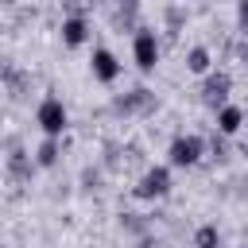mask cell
<instances>
[{
  "label": "cell",
  "mask_w": 248,
  "mask_h": 248,
  "mask_svg": "<svg viewBox=\"0 0 248 248\" xmlns=\"http://www.w3.org/2000/svg\"><path fill=\"white\" fill-rule=\"evenodd\" d=\"M205 147H209V143H205L198 132H182V136H174V140L167 143V167H178V170L198 167L202 155H205Z\"/></svg>",
  "instance_id": "1"
},
{
  "label": "cell",
  "mask_w": 248,
  "mask_h": 248,
  "mask_svg": "<svg viewBox=\"0 0 248 248\" xmlns=\"http://www.w3.org/2000/svg\"><path fill=\"white\" fill-rule=\"evenodd\" d=\"M35 124L43 128V136H50V140H62V132L70 128V112H66L62 97L46 93V97L35 105Z\"/></svg>",
  "instance_id": "2"
},
{
  "label": "cell",
  "mask_w": 248,
  "mask_h": 248,
  "mask_svg": "<svg viewBox=\"0 0 248 248\" xmlns=\"http://www.w3.org/2000/svg\"><path fill=\"white\" fill-rule=\"evenodd\" d=\"M170 186H174L170 167H167V163H159V167H147V170L140 174V182L132 186V194H136L140 202H155V198H167V194H170Z\"/></svg>",
  "instance_id": "3"
},
{
  "label": "cell",
  "mask_w": 248,
  "mask_h": 248,
  "mask_svg": "<svg viewBox=\"0 0 248 248\" xmlns=\"http://www.w3.org/2000/svg\"><path fill=\"white\" fill-rule=\"evenodd\" d=\"M132 58H136V66L143 74H151L159 66V31L155 27H147V23L136 27V35H132Z\"/></svg>",
  "instance_id": "4"
},
{
  "label": "cell",
  "mask_w": 248,
  "mask_h": 248,
  "mask_svg": "<svg viewBox=\"0 0 248 248\" xmlns=\"http://www.w3.org/2000/svg\"><path fill=\"white\" fill-rule=\"evenodd\" d=\"M202 105L205 108H213V112H221L225 105H229V93H232V78L225 74V70H213V74H205L202 78Z\"/></svg>",
  "instance_id": "5"
},
{
  "label": "cell",
  "mask_w": 248,
  "mask_h": 248,
  "mask_svg": "<svg viewBox=\"0 0 248 248\" xmlns=\"http://www.w3.org/2000/svg\"><path fill=\"white\" fill-rule=\"evenodd\" d=\"M155 93L147 89V85H136V89H128L124 97H116L112 101V112H120V116H147V112H155Z\"/></svg>",
  "instance_id": "6"
},
{
  "label": "cell",
  "mask_w": 248,
  "mask_h": 248,
  "mask_svg": "<svg viewBox=\"0 0 248 248\" xmlns=\"http://www.w3.org/2000/svg\"><path fill=\"white\" fill-rule=\"evenodd\" d=\"M4 170H8V178L19 186V182H31V174H35V163H31V155L23 151V143L16 140V136H8V155H4Z\"/></svg>",
  "instance_id": "7"
},
{
  "label": "cell",
  "mask_w": 248,
  "mask_h": 248,
  "mask_svg": "<svg viewBox=\"0 0 248 248\" xmlns=\"http://www.w3.org/2000/svg\"><path fill=\"white\" fill-rule=\"evenodd\" d=\"M89 74H93V81L112 85V81L120 78V62H116V54H112L108 46H93V54H89Z\"/></svg>",
  "instance_id": "8"
},
{
  "label": "cell",
  "mask_w": 248,
  "mask_h": 248,
  "mask_svg": "<svg viewBox=\"0 0 248 248\" xmlns=\"http://www.w3.org/2000/svg\"><path fill=\"white\" fill-rule=\"evenodd\" d=\"M58 31H62V46H70V50H74V46H81V43L89 39L85 12H70V16L62 19V27H58Z\"/></svg>",
  "instance_id": "9"
},
{
  "label": "cell",
  "mask_w": 248,
  "mask_h": 248,
  "mask_svg": "<svg viewBox=\"0 0 248 248\" xmlns=\"http://www.w3.org/2000/svg\"><path fill=\"white\" fill-rule=\"evenodd\" d=\"M186 70H190V74H202V78L213 74V50H209L205 43H194V46L186 50Z\"/></svg>",
  "instance_id": "10"
},
{
  "label": "cell",
  "mask_w": 248,
  "mask_h": 248,
  "mask_svg": "<svg viewBox=\"0 0 248 248\" xmlns=\"http://www.w3.org/2000/svg\"><path fill=\"white\" fill-rule=\"evenodd\" d=\"M240 128H244V108L229 101V105H225V108L217 112V132H221V136L229 140V136H236Z\"/></svg>",
  "instance_id": "11"
},
{
  "label": "cell",
  "mask_w": 248,
  "mask_h": 248,
  "mask_svg": "<svg viewBox=\"0 0 248 248\" xmlns=\"http://www.w3.org/2000/svg\"><path fill=\"white\" fill-rule=\"evenodd\" d=\"M0 78H4V85H8V97H23V89L31 85V78H27L16 62H4V66H0Z\"/></svg>",
  "instance_id": "12"
},
{
  "label": "cell",
  "mask_w": 248,
  "mask_h": 248,
  "mask_svg": "<svg viewBox=\"0 0 248 248\" xmlns=\"http://www.w3.org/2000/svg\"><path fill=\"white\" fill-rule=\"evenodd\" d=\"M58 159H62V143L50 140V136H43V143L35 147V167H54Z\"/></svg>",
  "instance_id": "13"
},
{
  "label": "cell",
  "mask_w": 248,
  "mask_h": 248,
  "mask_svg": "<svg viewBox=\"0 0 248 248\" xmlns=\"http://www.w3.org/2000/svg\"><path fill=\"white\" fill-rule=\"evenodd\" d=\"M116 221H120V229L132 232V236H147V232H151V221H147L143 213H120Z\"/></svg>",
  "instance_id": "14"
},
{
  "label": "cell",
  "mask_w": 248,
  "mask_h": 248,
  "mask_svg": "<svg viewBox=\"0 0 248 248\" xmlns=\"http://www.w3.org/2000/svg\"><path fill=\"white\" fill-rule=\"evenodd\" d=\"M194 248H221V229L217 225H198L194 229Z\"/></svg>",
  "instance_id": "15"
},
{
  "label": "cell",
  "mask_w": 248,
  "mask_h": 248,
  "mask_svg": "<svg viewBox=\"0 0 248 248\" xmlns=\"http://www.w3.org/2000/svg\"><path fill=\"white\" fill-rule=\"evenodd\" d=\"M209 155H213L217 163H229V143H225L221 132H213V140H209Z\"/></svg>",
  "instance_id": "16"
},
{
  "label": "cell",
  "mask_w": 248,
  "mask_h": 248,
  "mask_svg": "<svg viewBox=\"0 0 248 248\" xmlns=\"http://www.w3.org/2000/svg\"><path fill=\"white\" fill-rule=\"evenodd\" d=\"M182 19H186V12H182V8H174V4H170V8H167V31H170V35H174V31H178V27H182Z\"/></svg>",
  "instance_id": "17"
},
{
  "label": "cell",
  "mask_w": 248,
  "mask_h": 248,
  "mask_svg": "<svg viewBox=\"0 0 248 248\" xmlns=\"http://www.w3.org/2000/svg\"><path fill=\"white\" fill-rule=\"evenodd\" d=\"M120 163V143H105V167H116Z\"/></svg>",
  "instance_id": "18"
},
{
  "label": "cell",
  "mask_w": 248,
  "mask_h": 248,
  "mask_svg": "<svg viewBox=\"0 0 248 248\" xmlns=\"http://www.w3.org/2000/svg\"><path fill=\"white\" fill-rule=\"evenodd\" d=\"M81 186L85 190H97L101 186V170H81Z\"/></svg>",
  "instance_id": "19"
},
{
  "label": "cell",
  "mask_w": 248,
  "mask_h": 248,
  "mask_svg": "<svg viewBox=\"0 0 248 248\" xmlns=\"http://www.w3.org/2000/svg\"><path fill=\"white\" fill-rule=\"evenodd\" d=\"M236 27L248 35V0H240V4H236Z\"/></svg>",
  "instance_id": "20"
},
{
  "label": "cell",
  "mask_w": 248,
  "mask_h": 248,
  "mask_svg": "<svg viewBox=\"0 0 248 248\" xmlns=\"http://www.w3.org/2000/svg\"><path fill=\"white\" fill-rule=\"evenodd\" d=\"M136 248H155V240H151V232H147V236H140V240H136Z\"/></svg>",
  "instance_id": "21"
},
{
  "label": "cell",
  "mask_w": 248,
  "mask_h": 248,
  "mask_svg": "<svg viewBox=\"0 0 248 248\" xmlns=\"http://www.w3.org/2000/svg\"><path fill=\"white\" fill-rule=\"evenodd\" d=\"M240 62H244V70H248V43H244V50H240Z\"/></svg>",
  "instance_id": "22"
},
{
  "label": "cell",
  "mask_w": 248,
  "mask_h": 248,
  "mask_svg": "<svg viewBox=\"0 0 248 248\" xmlns=\"http://www.w3.org/2000/svg\"><path fill=\"white\" fill-rule=\"evenodd\" d=\"M244 155H248V143H244Z\"/></svg>",
  "instance_id": "23"
},
{
  "label": "cell",
  "mask_w": 248,
  "mask_h": 248,
  "mask_svg": "<svg viewBox=\"0 0 248 248\" xmlns=\"http://www.w3.org/2000/svg\"><path fill=\"white\" fill-rule=\"evenodd\" d=\"M240 248H248V244H240Z\"/></svg>",
  "instance_id": "24"
}]
</instances>
